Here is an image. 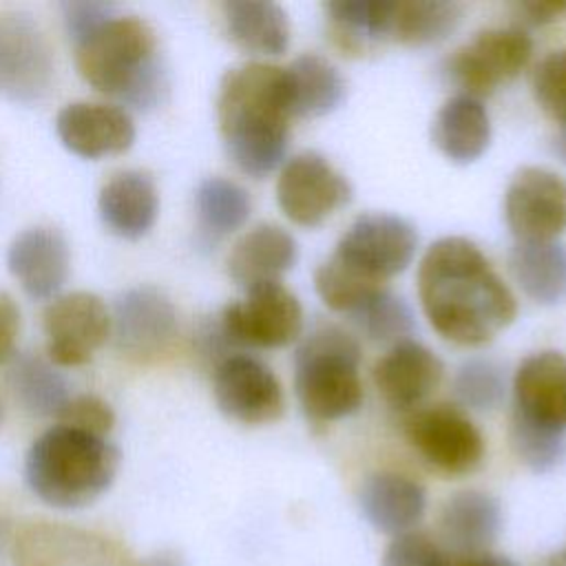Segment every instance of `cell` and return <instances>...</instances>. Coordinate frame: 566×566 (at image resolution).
Returning a JSON list of instances; mask_svg holds the SVG:
<instances>
[{
    "instance_id": "cell-18",
    "label": "cell",
    "mask_w": 566,
    "mask_h": 566,
    "mask_svg": "<svg viewBox=\"0 0 566 566\" xmlns=\"http://www.w3.org/2000/svg\"><path fill=\"white\" fill-rule=\"evenodd\" d=\"M55 133L73 155L84 159L126 153L135 142V124L124 108L93 102L66 104L55 117Z\"/></svg>"
},
{
    "instance_id": "cell-48",
    "label": "cell",
    "mask_w": 566,
    "mask_h": 566,
    "mask_svg": "<svg viewBox=\"0 0 566 566\" xmlns=\"http://www.w3.org/2000/svg\"><path fill=\"white\" fill-rule=\"evenodd\" d=\"M2 418H4V407H2V398H0V424H2Z\"/></svg>"
},
{
    "instance_id": "cell-43",
    "label": "cell",
    "mask_w": 566,
    "mask_h": 566,
    "mask_svg": "<svg viewBox=\"0 0 566 566\" xmlns=\"http://www.w3.org/2000/svg\"><path fill=\"white\" fill-rule=\"evenodd\" d=\"M451 566H517L515 562H511L509 557H500V555H471V557H460L458 562H453Z\"/></svg>"
},
{
    "instance_id": "cell-24",
    "label": "cell",
    "mask_w": 566,
    "mask_h": 566,
    "mask_svg": "<svg viewBox=\"0 0 566 566\" xmlns=\"http://www.w3.org/2000/svg\"><path fill=\"white\" fill-rule=\"evenodd\" d=\"M358 502L376 531L400 535L420 522L427 495L416 480L394 471H378L363 482Z\"/></svg>"
},
{
    "instance_id": "cell-10",
    "label": "cell",
    "mask_w": 566,
    "mask_h": 566,
    "mask_svg": "<svg viewBox=\"0 0 566 566\" xmlns=\"http://www.w3.org/2000/svg\"><path fill=\"white\" fill-rule=\"evenodd\" d=\"M13 562L15 566H137L111 537L57 522L20 526Z\"/></svg>"
},
{
    "instance_id": "cell-20",
    "label": "cell",
    "mask_w": 566,
    "mask_h": 566,
    "mask_svg": "<svg viewBox=\"0 0 566 566\" xmlns=\"http://www.w3.org/2000/svg\"><path fill=\"white\" fill-rule=\"evenodd\" d=\"M442 360L418 340L391 345L374 365V385L394 407L407 409L422 402L442 380Z\"/></svg>"
},
{
    "instance_id": "cell-23",
    "label": "cell",
    "mask_w": 566,
    "mask_h": 566,
    "mask_svg": "<svg viewBox=\"0 0 566 566\" xmlns=\"http://www.w3.org/2000/svg\"><path fill=\"white\" fill-rule=\"evenodd\" d=\"M104 226L122 239H142L155 226L159 195L148 172L124 170L113 175L97 199Z\"/></svg>"
},
{
    "instance_id": "cell-13",
    "label": "cell",
    "mask_w": 566,
    "mask_h": 566,
    "mask_svg": "<svg viewBox=\"0 0 566 566\" xmlns=\"http://www.w3.org/2000/svg\"><path fill=\"white\" fill-rule=\"evenodd\" d=\"M111 334L122 356L137 363L155 360L177 336V310L159 287H130L115 301Z\"/></svg>"
},
{
    "instance_id": "cell-38",
    "label": "cell",
    "mask_w": 566,
    "mask_h": 566,
    "mask_svg": "<svg viewBox=\"0 0 566 566\" xmlns=\"http://www.w3.org/2000/svg\"><path fill=\"white\" fill-rule=\"evenodd\" d=\"M380 566H451V562L427 533L407 531L389 542Z\"/></svg>"
},
{
    "instance_id": "cell-31",
    "label": "cell",
    "mask_w": 566,
    "mask_h": 566,
    "mask_svg": "<svg viewBox=\"0 0 566 566\" xmlns=\"http://www.w3.org/2000/svg\"><path fill=\"white\" fill-rule=\"evenodd\" d=\"M195 206L199 226L208 237H223L239 230L252 210L248 192L226 177L203 179L197 188Z\"/></svg>"
},
{
    "instance_id": "cell-9",
    "label": "cell",
    "mask_w": 566,
    "mask_h": 566,
    "mask_svg": "<svg viewBox=\"0 0 566 566\" xmlns=\"http://www.w3.org/2000/svg\"><path fill=\"white\" fill-rule=\"evenodd\" d=\"M276 201L292 223L316 228L352 201V186L327 157L305 150L281 166Z\"/></svg>"
},
{
    "instance_id": "cell-26",
    "label": "cell",
    "mask_w": 566,
    "mask_h": 566,
    "mask_svg": "<svg viewBox=\"0 0 566 566\" xmlns=\"http://www.w3.org/2000/svg\"><path fill=\"white\" fill-rule=\"evenodd\" d=\"M509 270L520 290L539 305L566 301V245L559 241H517Z\"/></svg>"
},
{
    "instance_id": "cell-17",
    "label": "cell",
    "mask_w": 566,
    "mask_h": 566,
    "mask_svg": "<svg viewBox=\"0 0 566 566\" xmlns=\"http://www.w3.org/2000/svg\"><path fill=\"white\" fill-rule=\"evenodd\" d=\"M513 418L566 433V358L544 349L526 356L513 376Z\"/></svg>"
},
{
    "instance_id": "cell-46",
    "label": "cell",
    "mask_w": 566,
    "mask_h": 566,
    "mask_svg": "<svg viewBox=\"0 0 566 566\" xmlns=\"http://www.w3.org/2000/svg\"><path fill=\"white\" fill-rule=\"evenodd\" d=\"M548 566H566V548L559 553V555H555V557H551V562H548Z\"/></svg>"
},
{
    "instance_id": "cell-21",
    "label": "cell",
    "mask_w": 566,
    "mask_h": 566,
    "mask_svg": "<svg viewBox=\"0 0 566 566\" xmlns=\"http://www.w3.org/2000/svg\"><path fill=\"white\" fill-rule=\"evenodd\" d=\"M502 526L500 502L484 491H458L440 509L438 528L442 544L458 557L482 555Z\"/></svg>"
},
{
    "instance_id": "cell-37",
    "label": "cell",
    "mask_w": 566,
    "mask_h": 566,
    "mask_svg": "<svg viewBox=\"0 0 566 566\" xmlns=\"http://www.w3.org/2000/svg\"><path fill=\"white\" fill-rule=\"evenodd\" d=\"M533 95L548 117L566 124V49L539 60L533 71Z\"/></svg>"
},
{
    "instance_id": "cell-14",
    "label": "cell",
    "mask_w": 566,
    "mask_h": 566,
    "mask_svg": "<svg viewBox=\"0 0 566 566\" xmlns=\"http://www.w3.org/2000/svg\"><path fill=\"white\" fill-rule=\"evenodd\" d=\"M504 219L517 241H557L566 230V179L539 166L520 168L504 192Z\"/></svg>"
},
{
    "instance_id": "cell-44",
    "label": "cell",
    "mask_w": 566,
    "mask_h": 566,
    "mask_svg": "<svg viewBox=\"0 0 566 566\" xmlns=\"http://www.w3.org/2000/svg\"><path fill=\"white\" fill-rule=\"evenodd\" d=\"M137 566H184V564L172 553H159V555H155V557H150V559H146L144 564H137Z\"/></svg>"
},
{
    "instance_id": "cell-27",
    "label": "cell",
    "mask_w": 566,
    "mask_h": 566,
    "mask_svg": "<svg viewBox=\"0 0 566 566\" xmlns=\"http://www.w3.org/2000/svg\"><path fill=\"white\" fill-rule=\"evenodd\" d=\"M223 22L230 40L256 55H281L290 44V20L274 2H223Z\"/></svg>"
},
{
    "instance_id": "cell-28",
    "label": "cell",
    "mask_w": 566,
    "mask_h": 566,
    "mask_svg": "<svg viewBox=\"0 0 566 566\" xmlns=\"http://www.w3.org/2000/svg\"><path fill=\"white\" fill-rule=\"evenodd\" d=\"M290 108L296 117H323L336 111L345 99V80L340 71L323 55H298L287 69Z\"/></svg>"
},
{
    "instance_id": "cell-34",
    "label": "cell",
    "mask_w": 566,
    "mask_h": 566,
    "mask_svg": "<svg viewBox=\"0 0 566 566\" xmlns=\"http://www.w3.org/2000/svg\"><path fill=\"white\" fill-rule=\"evenodd\" d=\"M314 287H316V294L321 296V301L329 310L343 312L347 316L354 310H358L367 298H371L376 292L385 290V285H376V283L363 279L360 274H356L354 270H349L340 261H336L334 256H329L327 261H323L316 268Z\"/></svg>"
},
{
    "instance_id": "cell-30",
    "label": "cell",
    "mask_w": 566,
    "mask_h": 566,
    "mask_svg": "<svg viewBox=\"0 0 566 566\" xmlns=\"http://www.w3.org/2000/svg\"><path fill=\"white\" fill-rule=\"evenodd\" d=\"M11 387L20 405L33 416H55L69 402L64 376L35 354H20L11 363Z\"/></svg>"
},
{
    "instance_id": "cell-22",
    "label": "cell",
    "mask_w": 566,
    "mask_h": 566,
    "mask_svg": "<svg viewBox=\"0 0 566 566\" xmlns=\"http://www.w3.org/2000/svg\"><path fill=\"white\" fill-rule=\"evenodd\" d=\"M298 259L296 239L274 223H259L248 230L228 256V272L237 285L250 290L261 283L281 281Z\"/></svg>"
},
{
    "instance_id": "cell-36",
    "label": "cell",
    "mask_w": 566,
    "mask_h": 566,
    "mask_svg": "<svg viewBox=\"0 0 566 566\" xmlns=\"http://www.w3.org/2000/svg\"><path fill=\"white\" fill-rule=\"evenodd\" d=\"M453 389L460 402L471 409H495L504 398V374L497 363L473 358L455 371Z\"/></svg>"
},
{
    "instance_id": "cell-47",
    "label": "cell",
    "mask_w": 566,
    "mask_h": 566,
    "mask_svg": "<svg viewBox=\"0 0 566 566\" xmlns=\"http://www.w3.org/2000/svg\"><path fill=\"white\" fill-rule=\"evenodd\" d=\"M4 539H7V524L0 517V555H2V548H4Z\"/></svg>"
},
{
    "instance_id": "cell-32",
    "label": "cell",
    "mask_w": 566,
    "mask_h": 566,
    "mask_svg": "<svg viewBox=\"0 0 566 566\" xmlns=\"http://www.w3.org/2000/svg\"><path fill=\"white\" fill-rule=\"evenodd\" d=\"M349 321L365 334L369 340L380 343H400L413 332V314L409 305L389 292L387 287L367 298L358 310L349 314Z\"/></svg>"
},
{
    "instance_id": "cell-45",
    "label": "cell",
    "mask_w": 566,
    "mask_h": 566,
    "mask_svg": "<svg viewBox=\"0 0 566 566\" xmlns=\"http://www.w3.org/2000/svg\"><path fill=\"white\" fill-rule=\"evenodd\" d=\"M555 153L559 155V159L566 164V124L559 126L557 137H555Z\"/></svg>"
},
{
    "instance_id": "cell-40",
    "label": "cell",
    "mask_w": 566,
    "mask_h": 566,
    "mask_svg": "<svg viewBox=\"0 0 566 566\" xmlns=\"http://www.w3.org/2000/svg\"><path fill=\"white\" fill-rule=\"evenodd\" d=\"M62 11L71 40H77L95 29L99 22H104L108 15H113L115 7L104 2H66Z\"/></svg>"
},
{
    "instance_id": "cell-29",
    "label": "cell",
    "mask_w": 566,
    "mask_h": 566,
    "mask_svg": "<svg viewBox=\"0 0 566 566\" xmlns=\"http://www.w3.org/2000/svg\"><path fill=\"white\" fill-rule=\"evenodd\" d=\"M462 18V4L444 0H394L389 38L409 46L444 40Z\"/></svg>"
},
{
    "instance_id": "cell-35",
    "label": "cell",
    "mask_w": 566,
    "mask_h": 566,
    "mask_svg": "<svg viewBox=\"0 0 566 566\" xmlns=\"http://www.w3.org/2000/svg\"><path fill=\"white\" fill-rule=\"evenodd\" d=\"M509 438L520 462L535 473H546L566 458V433L542 429L511 416Z\"/></svg>"
},
{
    "instance_id": "cell-33",
    "label": "cell",
    "mask_w": 566,
    "mask_h": 566,
    "mask_svg": "<svg viewBox=\"0 0 566 566\" xmlns=\"http://www.w3.org/2000/svg\"><path fill=\"white\" fill-rule=\"evenodd\" d=\"M394 0H336L325 4L338 35L349 42H367L389 38Z\"/></svg>"
},
{
    "instance_id": "cell-12",
    "label": "cell",
    "mask_w": 566,
    "mask_h": 566,
    "mask_svg": "<svg viewBox=\"0 0 566 566\" xmlns=\"http://www.w3.org/2000/svg\"><path fill=\"white\" fill-rule=\"evenodd\" d=\"M405 438L438 471L462 475L484 458V438L464 411L451 405L416 409L405 420Z\"/></svg>"
},
{
    "instance_id": "cell-3",
    "label": "cell",
    "mask_w": 566,
    "mask_h": 566,
    "mask_svg": "<svg viewBox=\"0 0 566 566\" xmlns=\"http://www.w3.org/2000/svg\"><path fill=\"white\" fill-rule=\"evenodd\" d=\"M73 42L77 73L95 91L139 111L164 102L168 73L146 20L113 13Z\"/></svg>"
},
{
    "instance_id": "cell-25",
    "label": "cell",
    "mask_w": 566,
    "mask_h": 566,
    "mask_svg": "<svg viewBox=\"0 0 566 566\" xmlns=\"http://www.w3.org/2000/svg\"><path fill=\"white\" fill-rule=\"evenodd\" d=\"M431 139L453 164H471L482 157L491 144V119L482 99L462 93L449 97L433 117Z\"/></svg>"
},
{
    "instance_id": "cell-16",
    "label": "cell",
    "mask_w": 566,
    "mask_h": 566,
    "mask_svg": "<svg viewBox=\"0 0 566 566\" xmlns=\"http://www.w3.org/2000/svg\"><path fill=\"white\" fill-rule=\"evenodd\" d=\"M217 407L243 424H265L281 418L285 398L274 371L254 356L232 354L212 374Z\"/></svg>"
},
{
    "instance_id": "cell-7",
    "label": "cell",
    "mask_w": 566,
    "mask_h": 566,
    "mask_svg": "<svg viewBox=\"0 0 566 566\" xmlns=\"http://www.w3.org/2000/svg\"><path fill=\"white\" fill-rule=\"evenodd\" d=\"M53 80V49L42 27L29 13L0 11V97L35 104L49 95Z\"/></svg>"
},
{
    "instance_id": "cell-42",
    "label": "cell",
    "mask_w": 566,
    "mask_h": 566,
    "mask_svg": "<svg viewBox=\"0 0 566 566\" xmlns=\"http://www.w3.org/2000/svg\"><path fill=\"white\" fill-rule=\"evenodd\" d=\"M18 329H20V312L7 294H0V363L11 358Z\"/></svg>"
},
{
    "instance_id": "cell-4",
    "label": "cell",
    "mask_w": 566,
    "mask_h": 566,
    "mask_svg": "<svg viewBox=\"0 0 566 566\" xmlns=\"http://www.w3.org/2000/svg\"><path fill=\"white\" fill-rule=\"evenodd\" d=\"M119 469V451L104 438L55 424L33 440L24 460L29 489L55 509H80L102 497Z\"/></svg>"
},
{
    "instance_id": "cell-6",
    "label": "cell",
    "mask_w": 566,
    "mask_h": 566,
    "mask_svg": "<svg viewBox=\"0 0 566 566\" xmlns=\"http://www.w3.org/2000/svg\"><path fill=\"white\" fill-rule=\"evenodd\" d=\"M418 248L416 228L389 212H365L338 239L334 259L363 279L385 285L405 272Z\"/></svg>"
},
{
    "instance_id": "cell-11",
    "label": "cell",
    "mask_w": 566,
    "mask_h": 566,
    "mask_svg": "<svg viewBox=\"0 0 566 566\" xmlns=\"http://www.w3.org/2000/svg\"><path fill=\"white\" fill-rule=\"evenodd\" d=\"M533 42L517 27H493L480 31L447 60L449 77L462 95L482 99L502 82L513 80L531 60Z\"/></svg>"
},
{
    "instance_id": "cell-41",
    "label": "cell",
    "mask_w": 566,
    "mask_h": 566,
    "mask_svg": "<svg viewBox=\"0 0 566 566\" xmlns=\"http://www.w3.org/2000/svg\"><path fill=\"white\" fill-rule=\"evenodd\" d=\"M515 13L520 15V20L528 22V24H551L555 20H559L562 15H566V2L562 0H528V2H517L515 4Z\"/></svg>"
},
{
    "instance_id": "cell-8",
    "label": "cell",
    "mask_w": 566,
    "mask_h": 566,
    "mask_svg": "<svg viewBox=\"0 0 566 566\" xmlns=\"http://www.w3.org/2000/svg\"><path fill=\"white\" fill-rule=\"evenodd\" d=\"M219 325L232 347H285L303 332V307L281 281L261 283L226 305Z\"/></svg>"
},
{
    "instance_id": "cell-5",
    "label": "cell",
    "mask_w": 566,
    "mask_h": 566,
    "mask_svg": "<svg viewBox=\"0 0 566 566\" xmlns=\"http://www.w3.org/2000/svg\"><path fill=\"white\" fill-rule=\"evenodd\" d=\"M360 345L338 325L314 327L294 354V391L314 422H334L363 402Z\"/></svg>"
},
{
    "instance_id": "cell-2",
    "label": "cell",
    "mask_w": 566,
    "mask_h": 566,
    "mask_svg": "<svg viewBox=\"0 0 566 566\" xmlns=\"http://www.w3.org/2000/svg\"><path fill=\"white\" fill-rule=\"evenodd\" d=\"M290 91L285 69L248 62L230 69L219 84L217 122L232 164L265 177L285 159L290 130Z\"/></svg>"
},
{
    "instance_id": "cell-39",
    "label": "cell",
    "mask_w": 566,
    "mask_h": 566,
    "mask_svg": "<svg viewBox=\"0 0 566 566\" xmlns=\"http://www.w3.org/2000/svg\"><path fill=\"white\" fill-rule=\"evenodd\" d=\"M57 424H66L86 433L104 436L115 424V413L106 400L93 394H80L71 396L69 402L57 413Z\"/></svg>"
},
{
    "instance_id": "cell-19",
    "label": "cell",
    "mask_w": 566,
    "mask_h": 566,
    "mask_svg": "<svg viewBox=\"0 0 566 566\" xmlns=\"http://www.w3.org/2000/svg\"><path fill=\"white\" fill-rule=\"evenodd\" d=\"M7 265L31 298H51L69 279V243L55 228H27L9 245Z\"/></svg>"
},
{
    "instance_id": "cell-15",
    "label": "cell",
    "mask_w": 566,
    "mask_h": 566,
    "mask_svg": "<svg viewBox=\"0 0 566 566\" xmlns=\"http://www.w3.org/2000/svg\"><path fill=\"white\" fill-rule=\"evenodd\" d=\"M46 352L55 365L77 367L111 336V312L97 294L71 292L44 310Z\"/></svg>"
},
{
    "instance_id": "cell-1",
    "label": "cell",
    "mask_w": 566,
    "mask_h": 566,
    "mask_svg": "<svg viewBox=\"0 0 566 566\" xmlns=\"http://www.w3.org/2000/svg\"><path fill=\"white\" fill-rule=\"evenodd\" d=\"M418 298L431 327L462 347H480L509 327L517 303L482 250L464 237H442L418 265Z\"/></svg>"
}]
</instances>
